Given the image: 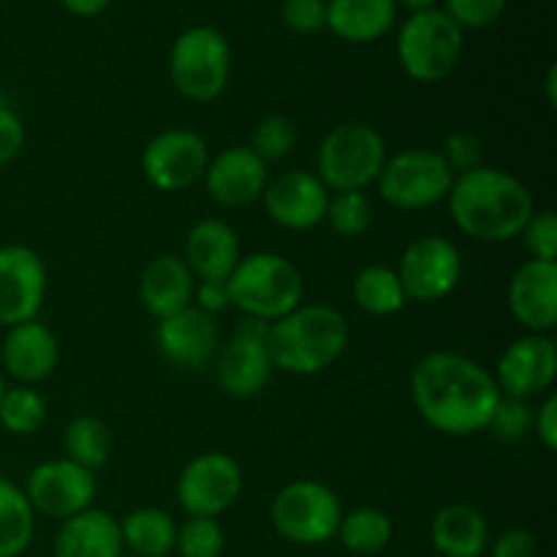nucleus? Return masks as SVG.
Listing matches in <instances>:
<instances>
[{"label": "nucleus", "mask_w": 557, "mask_h": 557, "mask_svg": "<svg viewBox=\"0 0 557 557\" xmlns=\"http://www.w3.org/2000/svg\"><path fill=\"white\" fill-rule=\"evenodd\" d=\"M411 397L430 428L462 438L490 428L500 389L476 359L457 351H430L413 364Z\"/></svg>", "instance_id": "1"}, {"label": "nucleus", "mask_w": 557, "mask_h": 557, "mask_svg": "<svg viewBox=\"0 0 557 557\" xmlns=\"http://www.w3.org/2000/svg\"><path fill=\"white\" fill-rule=\"evenodd\" d=\"M446 201L455 226L479 243H509L520 237L536 210L528 185L493 166L457 174Z\"/></svg>", "instance_id": "2"}, {"label": "nucleus", "mask_w": 557, "mask_h": 557, "mask_svg": "<svg viewBox=\"0 0 557 557\" xmlns=\"http://www.w3.org/2000/svg\"><path fill=\"white\" fill-rule=\"evenodd\" d=\"M348 346V324L332 305H299L272 321L267 354L272 368L292 375H315L332 368Z\"/></svg>", "instance_id": "3"}, {"label": "nucleus", "mask_w": 557, "mask_h": 557, "mask_svg": "<svg viewBox=\"0 0 557 557\" xmlns=\"http://www.w3.org/2000/svg\"><path fill=\"white\" fill-rule=\"evenodd\" d=\"M228 294L232 305H237L245 315L272 324L302 305L305 281L297 264L286 256L259 250L243 256L234 267L228 275Z\"/></svg>", "instance_id": "4"}, {"label": "nucleus", "mask_w": 557, "mask_h": 557, "mask_svg": "<svg viewBox=\"0 0 557 557\" xmlns=\"http://www.w3.org/2000/svg\"><path fill=\"white\" fill-rule=\"evenodd\" d=\"M386 141L379 128L368 123H343L335 125L324 136L315 156V177L324 183L330 194H348V190H364L379 180L384 169Z\"/></svg>", "instance_id": "5"}, {"label": "nucleus", "mask_w": 557, "mask_h": 557, "mask_svg": "<svg viewBox=\"0 0 557 557\" xmlns=\"http://www.w3.org/2000/svg\"><path fill=\"white\" fill-rule=\"evenodd\" d=\"M169 76L183 98L210 103L232 76V47L218 27L196 25L180 33L169 52Z\"/></svg>", "instance_id": "6"}, {"label": "nucleus", "mask_w": 557, "mask_h": 557, "mask_svg": "<svg viewBox=\"0 0 557 557\" xmlns=\"http://www.w3.org/2000/svg\"><path fill=\"white\" fill-rule=\"evenodd\" d=\"M466 33L444 9L417 11L397 33V60L413 82L435 85L460 65Z\"/></svg>", "instance_id": "7"}, {"label": "nucleus", "mask_w": 557, "mask_h": 557, "mask_svg": "<svg viewBox=\"0 0 557 557\" xmlns=\"http://www.w3.org/2000/svg\"><path fill=\"white\" fill-rule=\"evenodd\" d=\"M272 525L286 542L299 547H319L337 536L343 504L335 490L315 479L286 484L272 500Z\"/></svg>", "instance_id": "8"}, {"label": "nucleus", "mask_w": 557, "mask_h": 557, "mask_svg": "<svg viewBox=\"0 0 557 557\" xmlns=\"http://www.w3.org/2000/svg\"><path fill=\"white\" fill-rule=\"evenodd\" d=\"M455 172L444 161L441 150H424V147H411L397 156L386 158L381 169L379 194L395 210H428L438 201H446Z\"/></svg>", "instance_id": "9"}, {"label": "nucleus", "mask_w": 557, "mask_h": 557, "mask_svg": "<svg viewBox=\"0 0 557 557\" xmlns=\"http://www.w3.org/2000/svg\"><path fill=\"white\" fill-rule=\"evenodd\" d=\"M395 272L400 277L406 299L433 305L449 297L460 286L462 256L451 239L430 234V237L413 239L403 250Z\"/></svg>", "instance_id": "10"}, {"label": "nucleus", "mask_w": 557, "mask_h": 557, "mask_svg": "<svg viewBox=\"0 0 557 557\" xmlns=\"http://www.w3.org/2000/svg\"><path fill=\"white\" fill-rule=\"evenodd\" d=\"M239 493H243L239 462L223 451L196 455L177 479V504L188 517L218 520L223 511L237 504Z\"/></svg>", "instance_id": "11"}, {"label": "nucleus", "mask_w": 557, "mask_h": 557, "mask_svg": "<svg viewBox=\"0 0 557 557\" xmlns=\"http://www.w3.org/2000/svg\"><path fill=\"white\" fill-rule=\"evenodd\" d=\"M210 163L205 136L190 128H166L152 136L141 152V172L147 183L163 194H177L199 183Z\"/></svg>", "instance_id": "12"}, {"label": "nucleus", "mask_w": 557, "mask_h": 557, "mask_svg": "<svg viewBox=\"0 0 557 557\" xmlns=\"http://www.w3.org/2000/svg\"><path fill=\"white\" fill-rule=\"evenodd\" d=\"M96 487V473L60 457V460L41 462L27 473L25 498L30 500L36 515L49 520H69L90 509Z\"/></svg>", "instance_id": "13"}, {"label": "nucleus", "mask_w": 557, "mask_h": 557, "mask_svg": "<svg viewBox=\"0 0 557 557\" xmlns=\"http://www.w3.org/2000/svg\"><path fill=\"white\" fill-rule=\"evenodd\" d=\"M500 395L528 400L547 395L557 379V346L549 335L517 337L500 354L498 368L493 373Z\"/></svg>", "instance_id": "14"}, {"label": "nucleus", "mask_w": 557, "mask_h": 557, "mask_svg": "<svg viewBox=\"0 0 557 557\" xmlns=\"http://www.w3.org/2000/svg\"><path fill=\"white\" fill-rule=\"evenodd\" d=\"M47 297V267L27 245L0 248V326L36 321Z\"/></svg>", "instance_id": "15"}, {"label": "nucleus", "mask_w": 557, "mask_h": 557, "mask_svg": "<svg viewBox=\"0 0 557 557\" xmlns=\"http://www.w3.org/2000/svg\"><path fill=\"white\" fill-rule=\"evenodd\" d=\"M261 205L277 226L288 228V232H308L324 221L330 190L315 177V172L292 169V172L267 180Z\"/></svg>", "instance_id": "16"}, {"label": "nucleus", "mask_w": 557, "mask_h": 557, "mask_svg": "<svg viewBox=\"0 0 557 557\" xmlns=\"http://www.w3.org/2000/svg\"><path fill=\"white\" fill-rule=\"evenodd\" d=\"M201 180L215 205L239 210L261 199L270 174H267V163L248 145H234L210 158Z\"/></svg>", "instance_id": "17"}, {"label": "nucleus", "mask_w": 557, "mask_h": 557, "mask_svg": "<svg viewBox=\"0 0 557 557\" xmlns=\"http://www.w3.org/2000/svg\"><path fill=\"white\" fill-rule=\"evenodd\" d=\"M156 343L158 351L177 368L205 370L215 359L221 337H218L215 319L196 305H188L180 313L158 321Z\"/></svg>", "instance_id": "18"}, {"label": "nucleus", "mask_w": 557, "mask_h": 557, "mask_svg": "<svg viewBox=\"0 0 557 557\" xmlns=\"http://www.w3.org/2000/svg\"><path fill=\"white\" fill-rule=\"evenodd\" d=\"M509 310L531 335L557 326V261H525L509 283Z\"/></svg>", "instance_id": "19"}, {"label": "nucleus", "mask_w": 557, "mask_h": 557, "mask_svg": "<svg viewBox=\"0 0 557 557\" xmlns=\"http://www.w3.org/2000/svg\"><path fill=\"white\" fill-rule=\"evenodd\" d=\"M3 370L20 384L30 386L49 379L60 362V343L54 332L41 321H25V324L9 326L0 348Z\"/></svg>", "instance_id": "20"}, {"label": "nucleus", "mask_w": 557, "mask_h": 557, "mask_svg": "<svg viewBox=\"0 0 557 557\" xmlns=\"http://www.w3.org/2000/svg\"><path fill=\"white\" fill-rule=\"evenodd\" d=\"M239 259L243 250L237 232L215 218L199 221L185 237L183 261L196 281H228Z\"/></svg>", "instance_id": "21"}, {"label": "nucleus", "mask_w": 557, "mask_h": 557, "mask_svg": "<svg viewBox=\"0 0 557 557\" xmlns=\"http://www.w3.org/2000/svg\"><path fill=\"white\" fill-rule=\"evenodd\" d=\"M196 277L190 275L183 256H156L141 270L139 277V302L152 319H166L194 305Z\"/></svg>", "instance_id": "22"}, {"label": "nucleus", "mask_w": 557, "mask_h": 557, "mask_svg": "<svg viewBox=\"0 0 557 557\" xmlns=\"http://www.w3.org/2000/svg\"><path fill=\"white\" fill-rule=\"evenodd\" d=\"M52 553L54 557H123L120 520L101 509L79 511L63 520Z\"/></svg>", "instance_id": "23"}, {"label": "nucleus", "mask_w": 557, "mask_h": 557, "mask_svg": "<svg viewBox=\"0 0 557 557\" xmlns=\"http://www.w3.org/2000/svg\"><path fill=\"white\" fill-rule=\"evenodd\" d=\"M272 359L267 354V343L232 337L228 346L218 357V384L226 395L237 400H248L264 392L272 379Z\"/></svg>", "instance_id": "24"}, {"label": "nucleus", "mask_w": 557, "mask_h": 557, "mask_svg": "<svg viewBox=\"0 0 557 557\" xmlns=\"http://www.w3.org/2000/svg\"><path fill=\"white\" fill-rule=\"evenodd\" d=\"M430 542L444 557H482L490 544L487 517L468 504H449L435 511Z\"/></svg>", "instance_id": "25"}, {"label": "nucleus", "mask_w": 557, "mask_h": 557, "mask_svg": "<svg viewBox=\"0 0 557 557\" xmlns=\"http://www.w3.org/2000/svg\"><path fill=\"white\" fill-rule=\"evenodd\" d=\"M395 20V0H326V27L348 44L379 41Z\"/></svg>", "instance_id": "26"}, {"label": "nucleus", "mask_w": 557, "mask_h": 557, "mask_svg": "<svg viewBox=\"0 0 557 557\" xmlns=\"http://www.w3.org/2000/svg\"><path fill=\"white\" fill-rule=\"evenodd\" d=\"M123 549L136 557H166L174 553L177 542V522L156 506L134 509L120 520Z\"/></svg>", "instance_id": "27"}, {"label": "nucleus", "mask_w": 557, "mask_h": 557, "mask_svg": "<svg viewBox=\"0 0 557 557\" xmlns=\"http://www.w3.org/2000/svg\"><path fill=\"white\" fill-rule=\"evenodd\" d=\"M36 536V511L25 498V490L0 476V557L27 553Z\"/></svg>", "instance_id": "28"}, {"label": "nucleus", "mask_w": 557, "mask_h": 557, "mask_svg": "<svg viewBox=\"0 0 557 557\" xmlns=\"http://www.w3.org/2000/svg\"><path fill=\"white\" fill-rule=\"evenodd\" d=\"M351 294L354 302H357L364 313L379 315V319L397 315L408 302L397 272L384 264H370L364 267V270H359L357 277H354Z\"/></svg>", "instance_id": "29"}, {"label": "nucleus", "mask_w": 557, "mask_h": 557, "mask_svg": "<svg viewBox=\"0 0 557 557\" xmlns=\"http://www.w3.org/2000/svg\"><path fill=\"white\" fill-rule=\"evenodd\" d=\"M392 536H395V525L389 515L375 506H362L343 515L335 539H341L343 547L354 555H379L389 547Z\"/></svg>", "instance_id": "30"}, {"label": "nucleus", "mask_w": 557, "mask_h": 557, "mask_svg": "<svg viewBox=\"0 0 557 557\" xmlns=\"http://www.w3.org/2000/svg\"><path fill=\"white\" fill-rule=\"evenodd\" d=\"M63 449L65 460L87 468V471H101L109 462L112 451V438L109 428L98 417H74L63 430Z\"/></svg>", "instance_id": "31"}, {"label": "nucleus", "mask_w": 557, "mask_h": 557, "mask_svg": "<svg viewBox=\"0 0 557 557\" xmlns=\"http://www.w3.org/2000/svg\"><path fill=\"white\" fill-rule=\"evenodd\" d=\"M47 422V403L33 386H5L0 395V428L11 435H33Z\"/></svg>", "instance_id": "32"}, {"label": "nucleus", "mask_w": 557, "mask_h": 557, "mask_svg": "<svg viewBox=\"0 0 557 557\" xmlns=\"http://www.w3.org/2000/svg\"><path fill=\"white\" fill-rule=\"evenodd\" d=\"M324 221L332 232L341 237H359L373 223V205L364 196V190H348V194H330Z\"/></svg>", "instance_id": "33"}, {"label": "nucleus", "mask_w": 557, "mask_h": 557, "mask_svg": "<svg viewBox=\"0 0 557 557\" xmlns=\"http://www.w3.org/2000/svg\"><path fill=\"white\" fill-rule=\"evenodd\" d=\"M226 547V533L221 522L210 517H188L183 525H177V549L180 557H221Z\"/></svg>", "instance_id": "34"}, {"label": "nucleus", "mask_w": 557, "mask_h": 557, "mask_svg": "<svg viewBox=\"0 0 557 557\" xmlns=\"http://www.w3.org/2000/svg\"><path fill=\"white\" fill-rule=\"evenodd\" d=\"M294 145H297V123L286 114H270V117L256 125L253 139H250L248 147L261 161L272 163L292 156Z\"/></svg>", "instance_id": "35"}, {"label": "nucleus", "mask_w": 557, "mask_h": 557, "mask_svg": "<svg viewBox=\"0 0 557 557\" xmlns=\"http://www.w3.org/2000/svg\"><path fill=\"white\" fill-rule=\"evenodd\" d=\"M506 3L509 0H444V11L466 33L495 25L506 11Z\"/></svg>", "instance_id": "36"}, {"label": "nucleus", "mask_w": 557, "mask_h": 557, "mask_svg": "<svg viewBox=\"0 0 557 557\" xmlns=\"http://www.w3.org/2000/svg\"><path fill=\"white\" fill-rule=\"evenodd\" d=\"M520 237L531 259L557 261V215L553 210H533Z\"/></svg>", "instance_id": "37"}, {"label": "nucleus", "mask_w": 557, "mask_h": 557, "mask_svg": "<svg viewBox=\"0 0 557 557\" xmlns=\"http://www.w3.org/2000/svg\"><path fill=\"white\" fill-rule=\"evenodd\" d=\"M498 438L504 441H520L533 430V408L528 400H515V397L500 395L498 408L493 413L490 428Z\"/></svg>", "instance_id": "38"}, {"label": "nucleus", "mask_w": 557, "mask_h": 557, "mask_svg": "<svg viewBox=\"0 0 557 557\" xmlns=\"http://www.w3.org/2000/svg\"><path fill=\"white\" fill-rule=\"evenodd\" d=\"M441 156H444V161L449 163V169L457 177V174H466L471 169L484 166V141L473 131H455V134L446 136V145L441 150Z\"/></svg>", "instance_id": "39"}, {"label": "nucleus", "mask_w": 557, "mask_h": 557, "mask_svg": "<svg viewBox=\"0 0 557 557\" xmlns=\"http://www.w3.org/2000/svg\"><path fill=\"white\" fill-rule=\"evenodd\" d=\"M283 25L299 36H310L326 27V0H283Z\"/></svg>", "instance_id": "40"}, {"label": "nucleus", "mask_w": 557, "mask_h": 557, "mask_svg": "<svg viewBox=\"0 0 557 557\" xmlns=\"http://www.w3.org/2000/svg\"><path fill=\"white\" fill-rule=\"evenodd\" d=\"M22 145H25V125H22L20 114L0 107V169L9 166L20 156Z\"/></svg>", "instance_id": "41"}, {"label": "nucleus", "mask_w": 557, "mask_h": 557, "mask_svg": "<svg viewBox=\"0 0 557 557\" xmlns=\"http://www.w3.org/2000/svg\"><path fill=\"white\" fill-rule=\"evenodd\" d=\"M539 544L536 536L525 528H509L493 542V555L490 557H536Z\"/></svg>", "instance_id": "42"}, {"label": "nucleus", "mask_w": 557, "mask_h": 557, "mask_svg": "<svg viewBox=\"0 0 557 557\" xmlns=\"http://www.w3.org/2000/svg\"><path fill=\"white\" fill-rule=\"evenodd\" d=\"M194 305L205 313L215 315L232 305V294H228V281H196L194 288Z\"/></svg>", "instance_id": "43"}, {"label": "nucleus", "mask_w": 557, "mask_h": 557, "mask_svg": "<svg viewBox=\"0 0 557 557\" xmlns=\"http://www.w3.org/2000/svg\"><path fill=\"white\" fill-rule=\"evenodd\" d=\"M533 430H536V438L542 441V446L547 451L557 449V397L549 395L547 400L539 406V411L533 413Z\"/></svg>", "instance_id": "44"}, {"label": "nucleus", "mask_w": 557, "mask_h": 557, "mask_svg": "<svg viewBox=\"0 0 557 557\" xmlns=\"http://www.w3.org/2000/svg\"><path fill=\"white\" fill-rule=\"evenodd\" d=\"M270 326L267 321L253 319V315H243L239 324L234 326V335L232 337H243V341H253V343H267L270 337Z\"/></svg>", "instance_id": "45"}, {"label": "nucleus", "mask_w": 557, "mask_h": 557, "mask_svg": "<svg viewBox=\"0 0 557 557\" xmlns=\"http://www.w3.org/2000/svg\"><path fill=\"white\" fill-rule=\"evenodd\" d=\"M60 3H63L65 11H71L74 16H85V20H90V16L103 14L112 0H60Z\"/></svg>", "instance_id": "46"}, {"label": "nucleus", "mask_w": 557, "mask_h": 557, "mask_svg": "<svg viewBox=\"0 0 557 557\" xmlns=\"http://www.w3.org/2000/svg\"><path fill=\"white\" fill-rule=\"evenodd\" d=\"M435 3H438V0H395L397 9H408L411 14H417V11L435 9Z\"/></svg>", "instance_id": "47"}, {"label": "nucleus", "mask_w": 557, "mask_h": 557, "mask_svg": "<svg viewBox=\"0 0 557 557\" xmlns=\"http://www.w3.org/2000/svg\"><path fill=\"white\" fill-rule=\"evenodd\" d=\"M547 101H549V107H557V69L555 65L547 71Z\"/></svg>", "instance_id": "48"}, {"label": "nucleus", "mask_w": 557, "mask_h": 557, "mask_svg": "<svg viewBox=\"0 0 557 557\" xmlns=\"http://www.w3.org/2000/svg\"><path fill=\"white\" fill-rule=\"evenodd\" d=\"M5 392V375H3V370H0V395H3Z\"/></svg>", "instance_id": "49"}, {"label": "nucleus", "mask_w": 557, "mask_h": 557, "mask_svg": "<svg viewBox=\"0 0 557 557\" xmlns=\"http://www.w3.org/2000/svg\"><path fill=\"white\" fill-rule=\"evenodd\" d=\"M123 557H136V555H123Z\"/></svg>", "instance_id": "50"}, {"label": "nucleus", "mask_w": 557, "mask_h": 557, "mask_svg": "<svg viewBox=\"0 0 557 557\" xmlns=\"http://www.w3.org/2000/svg\"><path fill=\"white\" fill-rule=\"evenodd\" d=\"M482 557H484V555H482Z\"/></svg>", "instance_id": "51"}]
</instances>
